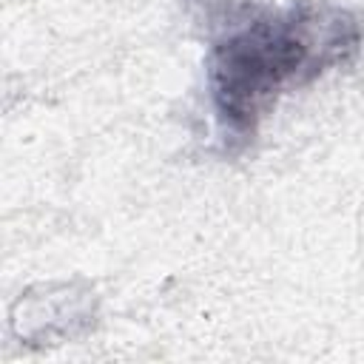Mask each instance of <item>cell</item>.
Returning a JSON list of instances; mask_svg holds the SVG:
<instances>
[{"label": "cell", "instance_id": "1", "mask_svg": "<svg viewBox=\"0 0 364 364\" xmlns=\"http://www.w3.org/2000/svg\"><path fill=\"white\" fill-rule=\"evenodd\" d=\"M196 3L208 6V20H213L205 82L225 154H239L253 142L282 94L353 63L364 46V17L330 0Z\"/></svg>", "mask_w": 364, "mask_h": 364}]
</instances>
